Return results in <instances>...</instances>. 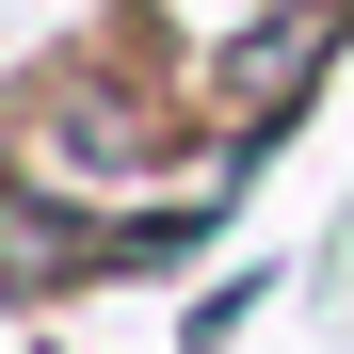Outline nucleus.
I'll return each mask as SVG.
<instances>
[{"mask_svg": "<svg viewBox=\"0 0 354 354\" xmlns=\"http://www.w3.org/2000/svg\"><path fill=\"white\" fill-rule=\"evenodd\" d=\"M322 48H338V0H290L274 32H242L225 48V129H274V113L322 81Z\"/></svg>", "mask_w": 354, "mask_h": 354, "instance_id": "obj_1", "label": "nucleus"}]
</instances>
